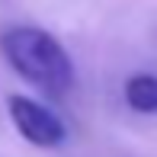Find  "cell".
<instances>
[{"mask_svg":"<svg viewBox=\"0 0 157 157\" xmlns=\"http://www.w3.org/2000/svg\"><path fill=\"white\" fill-rule=\"evenodd\" d=\"M0 52L6 64L39 93L61 99L74 90V61L52 32L35 29V26H13L0 35Z\"/></svg>","mask_w":157,"mask_h":157,"instance_id":"cell-1","label":"cell"},{"mask_svg":"<svg viewBox=\"0 0 157 157\" xmlns=\"http://www.w3.org/2000/svg\"><path fill=\"white\" fill-rule=\"evenodd\" d=\"M6 109H10V119L16 125V132L23 135L29 144L35 147H58L67 138V128L58 119V112H52L45 103L23 93H13L6 99Z\"/></svg>","mask_w":157,"mask_h":157,"instance_id":"cell-2","label":"cell"},{"mask_svg":"<svg viewBox=\"0 0 157 157\" xmlns=\"http://www.w3.org/2000/svg\"><path fill=\"white\" fill-rule=\"evenodd\" d=\"M125 103L135 112L154 116L157 112V77L154 74H135L125 80Z\"/></svg>","mask_w":157,"mask_h":157,"instance_id":"cell-3","label":"cell"}]
</instances>
